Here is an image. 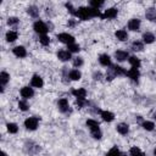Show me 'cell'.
<instances>
[{
  "instance_id": "6da1fadb",
  "label": "cell",
  "mask_w": 156,
  "mask_h": 156,
  "mask_svg": "<svg viewBox=\"0 0 156 156\" xmlns=\"http://www.w3.org/2000/svg\"><path fill=\"white\" fill-rule=\"evenodd\" d=\"M33 28H34V30H36L37 33H39V34H42V36H45V33L49 30L48 26H46L44 22H42V21H37V22L34 23Z\"/></svg>"
},
{
  "instance_id": "7a4b0ae2",
  "label": "cell",
  "mask_w": 156,
  "mask_h": 156,
  "mask_svg": "<svg viewBox=\"0 0 156 156\" xmlns=\"http://www.w3.org/2000/svg\"><path fill=\"white\" fill-rule=\"evenodd\" d=\"M24 126L29 131H34L38 127V118L37 117H29L24 121Z\"/></svg>"
},
{
  "instance_id": "3957f363",
  "label": "cell",
  "mask_w": 156,
  "mask_h": 156,
  "mask_svg": "<svg viewBox=\"0 0 156 156\" xmlns=\"http://www.w3.org/2000/svg\"><path fill=\"white\" fill-rule=\"evenodd\" d=\"M76 16H78L81 20H83V21H87L88 18H90L91 16H90V8H79L78 10H77V15Z\"/></svg>"
},
{
  "instance_id": "277c9868",
  "label": "cell",
  "mask_w": 156,
  "mask_h": 156,
  "mask_svg": "<svg viewBox=\"0 0 156 156\" xmlns=\"http://www.w3.org/2000/svg\"><path fill=\"white\" fill-rule=\"evenodd\" d=\"M57 39H59L60 42H62V43L67 44V45L75 43L73 36H71V34H68V33H61V34H59V36H57Z\"/></svg>"
},
{
  "instance_id": "5b68a950",
  "label": "cell",
  "mask_w": 156,
  "mask_h": 156,
  "mask_svg": "<svg viewBox=\"0 0 156 156\" xmlns=\"http://www.w3.org/2000/svg\"><path fill=\"white\" fill-rule=\"evenodd\" d=\"M21 95H22V98L28 99V98H32L34 95V91H33L32 88H29V87H23L21 89Z\"/></svg>"
},
{
  "instance_id": "8992f818",
  "label": "cell",
  "mask_w": 156,
  "mask_h": 156,
  "mask_svg": "<svg viewBox=\"0 0 156 156\" xmlns=\"http://www.w3.org/2000/svg\"><path fill=\"white\" fill-rule=\"evenodd\" d=\"M128 28L131 30H133V32H135V30H139L140 28V21L138 18H133L128 22Z\"/></svg>"
},
{
  "instance_id": "52a82bcc",
  "label": "cell",
  "mask_w": 156,
  "mask_h": 156,
  "mask_svg": "<svg viewBox=\"0 0 156 156\" xmlns=\"http://www.w3.org/2000/svg\"><path fill=\"white\" fill-rule=\"evenodd\" d=\"M72 94L77 98V99H85V95H87V90L83 89V88H79V89H75L72 91Z\"/></svg>"
},
{
  "instance_id": "ba28073f",
  "label": "cell",
  "mask_w": 156,
  "mask_h": 156,
  "mask_svg": "<svg viewBox=\"0 0 156 156\" xmlns=\"http://www.w3.org/2000/svg\"><path fill=\"white\" fill-rule=\"evenodd\" d=\"M116 16H117V10L113 9V8H111V9H107L104 12V15L101 16V18H115Z\"/></svg>"
},
{
  "instance_id": "9c48e42d",
  "label": "cell",
  "mask_w": 156,
  "mask_h": 156,
  "mask_svg": "<svg viewBox=\"0 0 156 156\" xmlns=\"http://www.w3.org/2000/svg\"><path fill=\"white\" fill-rule=\"evenodd\" d=\"M43 84H44L43 78H42L40 76H38V75H34L33 78H32V85L36 87V88H42Z\"/></svg>"
},
{
  "instance_id": "30bf717a",
  "label": "cell",
  "mask_w": 156,
  "mask_h": 156,
  "mask_svg": "<svg viewBox=\"0 0 156 156\" xmlns=\"http://www.w3.org/2000/svg\"><path fill=\"white\" fill-rule=\"evenodd\" d=\"M87 126L89 127V129H90L91 132L100 131V128H99V123H98L97 121H94V119H88V121H87Z\"/></svg>"
},
{
  "instance_id": "8fae6325",
  "label": "cell",
  "mask_w": 156,
  "mask_h": 156,
  "mask_svg": "<svg viewBox=\"0 0 156 156\" xmlns=\"http://www.w3.org/2000/svg\"><path fill=\"white\" fill-rule=\"evenodd\" d=\"M57 57L61 61H68L71 59V53L70 51H66V50H61V51L57 53Z\"/></svg>"
},
{
  "instance_id": "7c38bea8",
  "label": "cell",
  "mask_w": 156,
  "mask_h": 156,
  "mask_svg": "<svg viewBox=\"0 0 156 156\" xmlns=\"http://www.w3.org/2000/svg\"><path fill=\"white\" fill-rule=\"evenodd\" d=\"M99 61H100V64H101L103 66H106V67L111 65V59H110V56H109L107 54H103V55H100Z\"/></svg>"
},
{
  "instance_id": "4fadbf2b",
  "label": "cell",
  "mask_w": 156,
  "mask_h": 156,
  "mask_svg": "<svg viewBox=\"0 0 156 156\" xmlns=\"http://www.w3.org/2000/svg\"><path fill=\"white\" fill-rule=\"evenodd\" d=\"M115 36H116V38H117V39H119L121 42H124V40H127V38H128V34H127V32H126V30H123V29L116 30Z\"/></svg>"
},
{
  "instance_id": "5bb4252c",
  "label": "cell",
  "mask_w": 156,
  "mask_h": 156,
  "mask_svg": "<svg viewBox=\"0 0 156 156\" xmlns=\"http://www.w3.org/2000/svg\"><path fill=\"white\" fill-rule=\"evenodd\" d=\"M127 76H128L129 78H132L133 81H137V79L139 78L140 73H139V70H138V68L133 67V68H131V70H129V71L127 72Z\"/></svg>"
},
{
  "instance_id": "9a60e30c",
  "label": "cell",
  "mask_w": 156,
  "mask_h": 156,
  "mask_svg": "<svg viewBox=\"0 0 156 156\" xmlns=\"http://www.w3.org/2000/svg\"><path fill=\"white\" fill-rule=\"evenodd\" d=\"M14 54H15L17 57H24V56L27 55V51H26V49H24L23 46H16V48L14 49Z\"/></svg>"
},
{
  "instance_id": "2e32d148",
  "label": "cell",
  "mask_w": 156,
  "mask_h": 156,
  "mask_svg": "<svg viewBox=\"0 0 156 156\" xmlns=\"http://www.w3.org/2000/svg\"><path fill=\"white\" fill-rule=\"evenodd\" d=\"M59 109L62 112H67L68 111V101L66 99H60L59 100Z\"/></svg>"
},
{
  "instance_id": "e0dca14e",
  "label": "cell",
  "mask_w": 156,
  "mask_h": 156,
  "mask_svg": "<svg viewBox=\"0 0 156 156\" xmlns=\"http://www.w3.org/2000/svg\"><path fill=\"white\" fill-rule=\"evenodd\" d=\"M128 131H129V128H128V124H126V123H119L118 126H117V132L119 133V134H127L128 133Z\"/></svg>"
},
{
  "instance_id": "ac0fdd59",
  "label": "cell",
  "mask_w": 156,
  "mask_h": 156,
  "mask_svg": "<svg viewBox=\"0 0 156 156\" xmlns=\"http://www.w3.org/2000/svg\"><path fill=\"white\" fill-rule=\"evenodd\" d=\"M101 117H103V119L106 121V122H111V121H113V118H115L113 113L110 112V111H101Z\"/></svg>"
},
{
  "instance_id": "d6986e66",
  "label": "cell",
  "mask_w": 156,
  "mask_h": 156,
  "mask_svg": "<svg viewBox=\"0 0 156 156\" xmlns=\"http://www.w3.org/2000/svg\"><path fill=\"white\" fill-rule=\"evenodd\" d=\"M115 57H116L118 61H124V60L128 57V53L122 51V50H118V51L115 53Z\"/></svg>"
},
{
  "instance_id": "ffe728a7",
  "label": "cell",
  "mask_w": 156,
  "mask_h": 156,
  "mask_svg": "<svg viewBox=\"0 0 156 156\" xmlns=\"http://www.w3.org/2000/svg\"><path fill=\"white\" fill-rule=\"evenodd\" d=\"M143 39H144V43H146V44H151V43H154V40H155V36L152 34V33H144V36H143Z\"/></svg>"
},
{
  "instance_id": "44dd1931",
  "label": "cell",
  "mask_w": 156,
  "mask_h": 156,
  "mask_svg": "<svg viewBox=\"0 0 156 156\" xmlns=\"http://www.w3.org/2000/svg\"><path fill=\"white\" fill-rule=\"evenodd\" d=\"M16 39H17V33L15 32V30H9V32L6 33V40H8L9 43L15 42Z\"/></svg>"
},
{
  "instance_id": "7402d4cb",
  "label": "cell",
  "mask_w": 156,
  "mask_h": 156,
  "mask_svg": "<svg viewBox=\"0 0 156 156\" xmlns=\"http://www.w3.org/2000/svg\"><path fill=\"white\" fill-rule=\"evenodd\" d=\"M81 77H82V73H81L78 70H72V71L70 72V78H71L72 81H79Z\"/></svg>"
},
{
  "instance_id": "603a6c76",
  "label": "cell",
  "mask_w": 156,
  "mask_h": 156,
  "mask_svg": "<svg viewBox=\"0 0 156 156\" xmlns=\"http://www.w3.org/2000/svg\"><path fill=\"white\" fill-rule=\"evenodd\" d=\"M112 72H113V76H123V75H127V72L124 71L121 66H113L112 67Z\"/></svg>"
},
{
  "instance_id": "cb8c5ba5",
  "label": "cell",
  "mask_w": 156,
  "mask_h": 156,
  "mask_svg": "<svg viewBox=\"0 0 156 156\" xmlns=\"http://www.w3.org/2000/svg\"><path fill=\"white\" fill-rule=\"evenodd\" d=\"M129 64H131L133 67L139 68V67H140V60H139L137 56H131V57H129Z\"/></svg>"
},
{
  "instance_id": "d4e9b609",
  "label": "cell",
  "mask_w": 156,
  "mask_h": 156,
  "mask_svg": "<svg viewBox=\"0 0 156 156\" xmlns=\"http://www.w3.org/2000/svg\"><path fill=\"white\" fill-rule=\"evenodd\" d=\"M8 131L10 132V133H12V134H15V133H17V131H18V127H17V124H15V123H8Z\"/></svg>"
},
{
  "instance_id": "484cf974",
  "label": "cell",
  "mask_w": 156,
  "mask_h": 156,
  "mask_svg": "<svg viewBox=\"0 0 156 156\" xmlns=\"http://www.w3.org/2000/svg\"><path fill=\"white\" fill-rule=\"evenodd\" d=\"M9 78H10V76L6 72H2V73H0V82H2L3 85H5L9 82Z\"/></svg>"
},
{
  "instance_id": "4316f807",
  "label": "cell",
  "mask_w": 156,
  "mask_h": 156,
  "mask_svg": "<svg viewBox=\"0 0 156 156\" xmlns=\"http://www.w3.org/2000/svg\"><path fill=\"white\" fill-rule=\"evenodd\" d=\"M131 155H132V156H145V155L140 151V149L137 148V146H133V148L131 149Z\"/></svg>"
},
{
  "instance_id": "83f0119b",
  "label": "cell",
  "mask_w": 156,
  "mask_h": 156,
  "mask_svg": "<svg viewBox=\"0 0 156 156\" xmlns=\"http://www.w3.org/2000/svg\"><path fill=\"white\" fill-rule=\"evenodd\" d=\"M146 17L150 21H156V12L154 11V9H149V11L146 12Z\"/></svg>"
},
{
  "instance_id": "f1b7e54d",
  "label": "cell",
  "mask_w": 156,
  "mask_h": 156,
  "mask_svg": "<svg viewBox=\"0 0 156 156\" xmlns=\"http://www.w3.org/2000/svg\"><path fill=\"white\" fill-rule=\"evenodd\" d=\"M154 127H155V124H154L152 122L146 121V122H144V123H143V128H144L145 131H152V129H154Z\"/></svg>"
},
{
  "instance_id": "f546056e",
  "label": "cell",
  "mask_w": 156,
  "mask_h": 156,
  "mask_svg": "<svg viewBox=\"0 0 156 156\" xmlns=\"http://www.w3.org/2000/svg\"><path fill=\"white\" fill-rule=\"evenodd\" d=\"M121 155V152H119V150L116 148V146H113L107 154H106V156H119Z\"/></svg>"
},
{
  "instance_id": "4dcf8cb0",
  "label": "cell",
  "mask_w": 156,
  "mask_h": 156,
  "mask_svg": "<svg viewBox=\"0 0 156 156\" xmlns=\"http://www.w3.org/2000/svg\"><path fill=\"white\" fill-rule=\"evenodd\" d=\"M132 48H133V50H135V51H142V50H143V44H142L140 42H134V43L132 44Z\"/></svg>"
},
{
  "instance_id": "1f68e13d",
  "label": "cell",
  "mask_w": 156,
  "mask_h": 156,
  "mask_svg": "<svg viewBox=\"0 0 156 156\" xmlns=\"http://www.w3.org/2000/svg\"><path fill=\"white\" fill-rule=\"evenodd\" d=\"M81 49H79V45H77V44H70L68 45V51L70 53H78Z\"/></svg>"
},
{
  "instance_id": "d6a6232c",
  "label": "cell",
  "mask_w": 156,
  "mask_h": 156,
  "mask_svg": "<svg viewBox=\"0 0 156 156\" xmlns=\"http://www.w3.org/2000/svg\"><path fill=\"white\" fill-rule=\"evenodd\" d=\"M28 14L32 15L33 17H37V16H38V10H37V8H36V6H30V8H28Z\"/></svg>"
},
{
  "instance_id": "836d02e7",
  "label": "cell",
  "mask_w": 156,
  "mask_h": 156,
  "mask_svg": "<svg viewBox=\"0 0 156 156\" xmlns=\"http://www.w3.org/2000/svg\"><path fill=\"white\" fill-rule=\"evenodd\" d=\"M103 4H104L103 2H97V0H91V2H90L91 8H94V9H99V8H100Z\"/></svg>"
},
{
  "instance_id": "e575fe53",
  "label": "cell",
  "mask_w": 156,
  "mask_h": 156,
  "mask_svg": "<svg viewBox=\"0 0 156 156\" xmlns=\"http://www.w3.org/2000/svg\"><path fill=\"white\" fill-rule=\"evenodd\" d=\"M39 42H40L43 45H49L50 39H49V37H46V36H42V37L39 38Z\"/></svg>"
},
{
  "instance_id": "d590c367",
  "label": "cell",
  "mask_w": 156,
  "mask_h": 156,
  "mask_svg": "<svg viewBox=\"0 0 156 156\" xmlns=\"http://www.w3.org/2000/svg\"><path fill=\"white\" fill-rule=\"evenodd\" d=\"M18 107H20L22 111H27V110H28V105H27V103L23 101V100L18 103Z\"/></svg>"
},
{
  "instance_id": "8d00e7d4",
  "label": "cell",
  "mask_w": 156,
  "mask_h": 156,
  "mask_svg": "<svg viewBox=\"0 0 156 156\" xmlns=\"http://www.w3.org/2000/svg\"><path fill=\"white\" fill-rule=\"evenodd\" d=\"M73 65H75L76 67L82 66V65H83V60H82L81 57H76V59H75V61H73Z\"/></svg>"
},
{
  "instance_id": "74e56055",
  "label": "cell",
  "mask_w": 156,
  "mask_h": 156,
  "mask_svg": "<svg viewBox=\"0 0 156 156\" xmlns=\"http://www.w3.org/2000/svg\"><path fill=\"white\" fill-rule=\"evenodd\" d=\"M18 22V18L17 17H10L9 20H8V23L10 24V26H12V24H16Z\"/></svg>"
},
{
  "instance_id": "f35d334b",
  "label": "cell",
  "mask_w": 156,
  "mask_h": 156,
  "mask_svg": "<svg viewBox=\"0 0 156 156\" xmlns=\"http://www.w3.org/2000/svg\"><path fill=\"white\" fill-rule=\"evenodd\" d=\"M66 8L68 9V11H70V12H71L72 15H77V11H75V9H73V6H72V5L70 4V3H67V4H66Z\"/></svg>"
},
{
  "instance_id": "ab89813d",
  "label": "cell",
  "mask_w": 156,
  "mask_h": 156,
  "mask_svg": "<svg viewBox=\"0 0 156 156\" xmlns=\"http://www.w3.org/2000/svg\"><path fill=\"white\" fill-rule=\"evenodd\" d=\"M93 137H94L95 139H100L101 138V132L100 131H95V132H91Z\"/></svg>"
},
{
  "instance_id": "60d3db41",
  "label": "cell",
  "mask_w": 156,
  "mask_h": 156,
  "mask_svg": "<svg viewBox=\"0 0 156 156\" xmlns=\"http://www.w3.org/2000/svg\"><path fill=\"white\" fill-rule=\"evenodd\" d=\"M76 104H77L79 107H82V106H84V105H85V100H84V99H77Z\"/></svg>"
},
{
  "instance_id": "b9f144b4",
  "label": "cell",
  "mask_w": 156,
  "mask_h": 156,
  "mask_svg": "<svg viewBox=\"0 0 156 156\" xmlns=\"http://www.w3.org/2000/svg\"><path fill=\"white\" fill-rule=\"evenodd\" d=\"M2 156H8V155H6V154H5L4 151H3V152H2Z\"/></svg>"
},
{
  "instance_id": "7bdbcfd3",
  "label": "cell",
  "mask_w": 156,
  "mask_h": 156,
  "mask_svg": "<svg viewBox=\"0 0 156 156\" xmlns=\"http://www.w3.org/2000/svg\"><path fill=\"white\" fill-rule=\"evenodd\" d=\"M119 156H127V155H126V154H122V152H121V155H119Z\"/></svg>"
},
{
  "instance_id": "ee69618b",
  "label": "cell",
  "mask_w": 156,
  "mask_h": 156,
  "mask_svg": "<svg viewBox=\"0 0 156 156\" xmlns=\"http://www.w3.org/2000/svg\"><path fill=\"white\" fill-rule=\"evenodd\" d=\"M154 155H155V156H156V149H155V150H154Z\"/></svg>"
}]
</instances>
